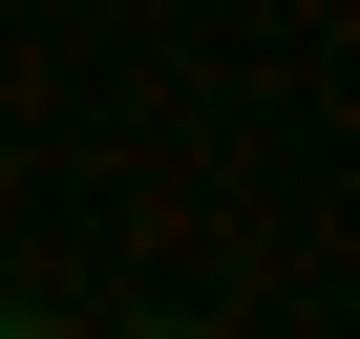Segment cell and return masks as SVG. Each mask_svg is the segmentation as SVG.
Returning a JSON list of instances; mask_svg holds the SVG:
<instances>
[{
	"label": "cell",
	"instance_id": "2",
	"mask_svg": "<svg viewBox=\"0 0 360 339\" xmlns=\"http://www.w3.org/2000/svg\"><path fill=\"white\" fill-rule=\"evenodd\" d=\"M127 339H233V318H127Z\"/></svg>",
	"mask_w": 360,
	"mask_h": 339
},
{
	"label": "cell",
	"instance_id": "1",
	"mask_svg": "<svg viewBox=\"0 0 360 339\" xmlns=\"http://www.w3.org/2000/svg\"><path fill=\"white\" fill-rule=\"evenodd\" d=\"M0 339H85V318H43V297H0Z\"/></svg>",
	"mask_w": 360,
	"mask_h": 339
}]
</instances>
